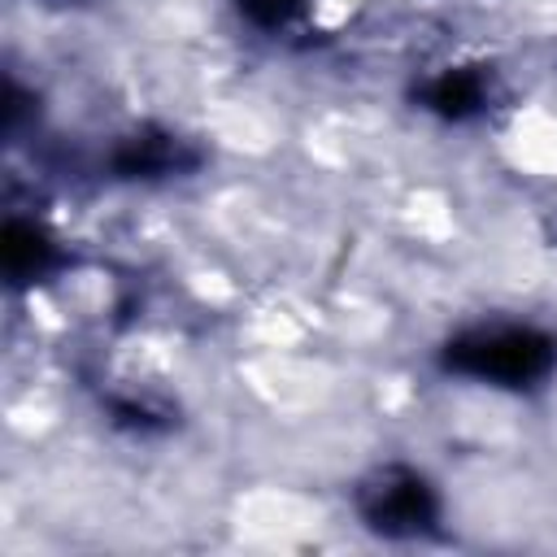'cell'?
Returning <instances> with one entry per match:
<instances>
[{"label": "cell", "instance_id": "7a4b0ae2", "mask_svg": "<svg viewBox=\"0 0 557 557\" xmlns=\"http://www.w3.org/2000/svg\"><path fill=\"white\" fill-rule=\"evenodd\" d=\"M357 513L370 531L387 540H413L431 535L440 522V500L435 487L409 470V466H383L357 487Z\"/></svg>", "mask_w": 557, "mask_h": 557}, {"label": "cell", "instance_id": "5b68a950", "mask_svg": "<svg viewBox=\"0 0 557 557\" xmlns=\"http://www.w3.org/2000/svg\"><path fill=\"white\" fill-rule=\"evenodd\" d=\"M422 100H426V109H435L440 117L461 122V117H474V113L487 104V83H483L479 70H448V74H440L435 83H426Z\"/></svg>", "mask_w": 557, "mask_h": 557}, {"label": "cell", "instance_id": "6da1fadb", "mask_svg": "<svg viewBox=\"0 0 557 557\" xmlns=\"http://www.w3.org/2000/svg\"><path fill=\"white\" fill-rule=\"evenodd\" d=\"M553 366H557V344L535 326H474L444 344V370L496 387H531L548 379Z\"/></svg>", "mask_w": 557, "mask_h": 557}, {"label": "cell", "instance_id": "3957f363", "mask_svg": "<svg viewBox=\"0 0 557 557\" xmlns=\"http://www.w3.org/2000/svg\"><path fill=\"white\" fill-rule=\"evenodd\" d=\"M196 161H200L196 148H187V139H178V135H170V131H135V135H126V139L113 148V157H109V165H113L117 178L183 174V170H191Z\"/></svg>", "mask_w": 557, "mask_h": 557}, {"label": "cell", "instance_id": "277c9868", "mask_svg": "<svg viewBox=\"0 0 557 557\" xmlns=\"http://www.w3.org/2000/svg\"><path fill=\"white\" fill-rule=\"evenodd\" d=\"M52 261H57V248H52V239L35 222L13 218L4 226V274H9V283H30Z\"/></svg>", "mask_w": 557, "mask_h": 557}, {"label": "cell", "instance_id": "8992f818", "mask_svg": "<svg viewBox=\"0 0 557 557\" xmlns=\"http://www.w3.org/2000/svg\"><path fill=\"white\" fill-rule=\"evenodd\" d=\"M235 4H239V13H244L252 26H261V30H283V26H292L296 13H300V0H235Z\"/></svg>", "mask_w": 557, "mask_h": 557}]
</instances>
